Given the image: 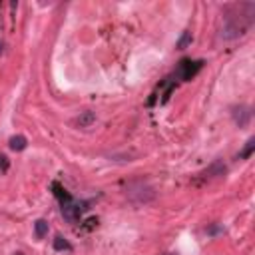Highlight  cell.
Returning <instances> with one entry per match:
<instances>
[{
    "label": "cell",
    "mask_w": 255,
    "mask_h": 255,
    "mask_svg": "<svg viewBox=\"0 0 255 255\" xmlns=\"http://www.w3.org/2000/svg\"><path fill=\"white\" fill-rule=\"evenodd\" d=\"M243 10H245V4H239V14H225L223 16V26H221V32H219V36L223 40H233V38L247 32V28L253 22L255 6L251 10H247L245 14H243Z\"/></svg>",
    "instance_id": "1"
},
{
    "label": "cell",
    "mask_w": 255,
    "mask_h": 255,
    "mask_svg": "<svg viewBox=\"0 0 255 255\" xmlns=\"http://www.w3.org/2000/svg\"><path fill=\"white\" fill-rule=\"evenodd\" d=\"M52 189H54V195L60 199V211H62V215H64L70 223H76L86 207H82V203H78V201H76V199H74V197H72V195H70L58 181L52 183Z\"/></svg>",
    "instance_id": "2"
},
{
    "label": "cell",
    "mask_w": 255,
    "mask_h": 255,
    "mask_svg": "<svg viewBox=\"0 0 255 255\" xmlns=\"http://www.w3.org/2000/svg\"><path fill=\"white\" fill-rule=\"evenodd\" d=\"M201 68H203V60H195V62H191V60H181L179 66H177L175 78H179V80H191Z\"/></svg>",
    "instance_id": "3"
},
{
    "label": "cell",
    "mask_w": 255,
    "mask_h": 255,
    "mask_svg": "<svg viewBox=\"0 0 255 255\" xmlns=\"http://www.w3.org/2000/svg\"><path fill=\"white\" fill-rule=\"evenodd\" d=\"M137 193V197L133 199L135 203H145V201H149V199H153V189L147 185V183H143V181H137V183H133V185H129V191H128V197H133Z\"/></svg>",
    "instance_id": "4"
},
{
    "label": "cell",
    "mask_w": 255,
    "mask_h": 255,
    "mask_svg": "<svg viewBox=\"0 0 255 255\" xmlns=\"http://www.w3.org/2000/svg\"><path fill=\"white\" fill-rule=\"evenodd\" d=\"M231 116H233V122H235V126H239V128H247L249 126V122H251V108L249 106H235L233 108V112H231Z\"/></svg>",
    "instance_id": "5"
},
{
    "label": "cell",
    "mask_w": 255,
    "mask_h": 255,
    "mask_svg": "<svg viewBox=\"0 0 255 255\" xmlns=\"http://www.w3.org/2000/svg\"><path fill=\"white\" fill-rule=\"evenodd\" d=\"M225 169H227V167H225V163L217 159V161H213L207 169H203V171L199 173V179H213V177H219V175H223V173H225Z\"/></svg>",
    "instance_id": "6"
},
{
    "label": "cell",
    "mask_w": 255,
    "mask_h": 255,
    "mask_svg": "<svg viewBox=\"0 0 255 255\" xmlns=\"http://www.w3.org/2000/svg\"><path fill=\"white\" fill-rule=\"evenodd\" d=\"M94 122H96V114L94 112H82L76 118V126H80V128H90Z\"/></svg>",
    "instance_id": "7"
},
{
    "label": "cell",
    "mask_w": 255,
    "mask_h": 255,
    "mask_svg": "<svg viewBox=\"0 0 255 255\" xmlns=\"http://www.w3.org/2000/svg\"><path fill=\"white\" fill-rule=\"evenodd\" d=\"M8 145H10L12 151H22V149H26L28 139H26L24 135H12V137L8 139Z\"/></svg>",
    "instance_id": "8"
},
{
    "label": "cell",
    "mask_w": 255,
    "mask_h": 255,
    "mask_svg": "<svg viewBox=\"0 0 255 255\" xmlns=\"http://www.w3.org/2000/svg\"><path fill=\"white\" fill-rule=\"evenodd\" d=\"M48 229H50V225H48L46 219H36V223H34V235H36V239H44L48 235Z\"/></svg>",
    "instance_id": "9"
},
{
    "label": "cell",
    "mask_w": 255,
    "mask_h": 255,
    "mask_svg": "<svg viewBox=\"0 0 255 255\" xmlns=\"http://www.w3.org/2000/svg\"><path fill=\"white\" fill-rule=\"evenodd\" d=\"M253 149H255V137H249L247 143H245V147L241 149V153H239L237 157H239V159H247V157L253 153Z\"/></svg>",
    "instance_id": "10"
},
{
    "label": "cell",
    "mask_w": 255,
    "mask_h": 255,
    "mask_svg": "<svg viewBox=\"0 0 255 255\" xmlns=\"http://www.w3.org/2000/svg\"><path fill=\"white\" fill-rule=\"evenodd\" d=\"M54 249H56V251H72V245H70L62 235H58V237L54 239Z\"/></svg>",
    "instance_id": "11"
},
{
    "label": "cell",
    "mask_w": 255,
    "mask_h": 255,
    "mask_svg": "<svg viewBox=\"0 0 255 255\" xmlns=\"http://www.w3.org/2000/svg\"><path fill=\"white\" fill-rule=\"evenodd\" d=\"M187 44H191V32H189V30H185V32L181 34V38L177 40V44H175V46H177L179 50H183Z\"/></svg>",
    "instance_id": "12"
},
{
    "label": "cell",
    "mask_w": 255,
    "mask_h": 255,
    "mask_svg": "<svg viewBox=\"0 0 255 255\" xmlns=\"http://www.w3.org/2000/svg\"><path fill=\"white\" fill-rule=\"evenodd\" d=\"M8 165H10V161H8V157H6L4 153H0V173H4V171L8 169Z\"/></svg>",
    "instance_id": "13"
},
{
    "label": "cell",
    "mask_w": 255,
    "mask_h": 255,
    "mask_svg": "<svg viewBox=\"0 0 255 255\" xmlns=\"http://www.w3.org/2000/svg\"><path fill=\"white\" fill-rule=\"evenodd\" d=\"M223 231H225V229H223L221 225H211V227L207 229V233H209V235H217V233H223Z\"/></svg>",
    "instance_id": "14"
},
{
    "label": "cell",
    "mask_w": 255,
    "mask_h": 255,
    "mask_svg": "<svg viewBox=\"0 0 255 255\" xmlns=\"http://www.w3.org/2000/svg\"><path fill=\"white\" fill-rule=\"evenodd\" d=\"M0 50H2V44H0Z\"/></svg>",
    "instance_id": "15"
},
{
    "label": "cell",
    "mask_w": 255,
    "mask_h": 255,
    "mask_svg": "<svg viewBox=\"0 0 255 255\" xmlns=\"http://www.w3.org/2000/svg\"><path fill=\"white\" fill-rule=\"evenodd\" d=\"M169 255H171V253H169Z\"/></svg>",
    "instance_id": "16"
}]
</instances>
